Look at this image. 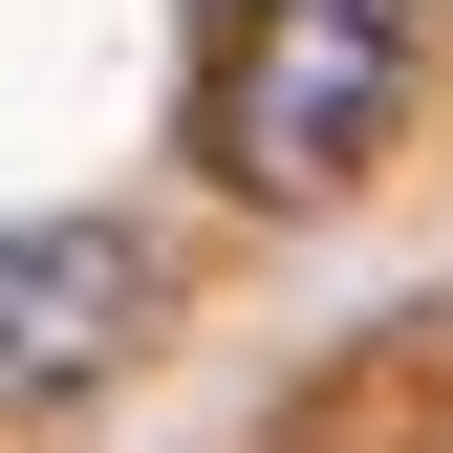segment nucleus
Wrapping results in <instances>:
<instances>
[{"instance_id": "nucleus-1", "label": "nucleus", "mask_w": 453, "mask_h": 453, "mask_svg": "<svg viewBox=\"0 0 453 453\" xmlns=\"http://www.w3.org/2000/svg\"><path fill=\"white\" fill-rule=\"evenodd\" d=\"M411 43H432V0H259V43H238V87H216V173L238 195H346L388 130H411Z\"/></svg>"}, {"instance_id": "nucleus-2", "label": "nucleus", "mask_w": 453, "mask_h": 453, "mask_svg": "<svg viewBox=\"0 0 453 453\" xmlns=\"http://www.w3.org/2000/svg\"><path fill=\"white\" fill-rule=\"evenodd\" d=\"M151 303H173V280H151L130 216H22V238H0V411L108 388V367L151 346Z\"/></svg>"}]
</instances>
